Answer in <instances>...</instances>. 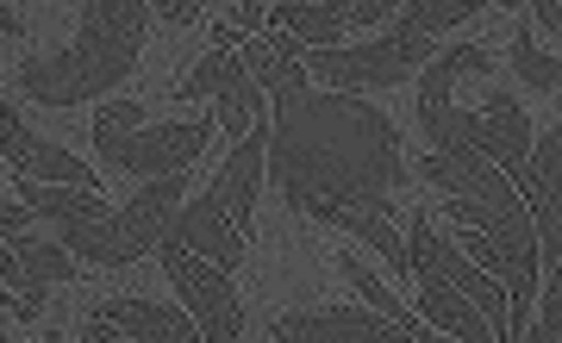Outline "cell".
Returning <instances> with one entry per match:
<instances>
[{
  "label": "cell",
  "mask_w": 562,
  "mask_h": 343,
  "mask_svg": "<svg viewBox=\"0 0 562 343\" xmlns=\"http://www.w3.org/2000/svg\"><path fill=\"white\" fill-rule=\"evenodd\" d=\"M269 106H276V119H269V182L281 187V201L294 206L306 194H325V201H357L394 213V187L406 182V162H401V132L375 106L350 101L338 88L313 94L306 69L281 81Z\"/></svg>",
  "instance_id": "obj_1"
},
{
  "label": "cell",
  "mask_w": 562,
  "mask_h": 343,
  "mask_svg": "<svg viewBox=\"0 0 562 343\" xmlns=\"http://www.w3.org/2000/svg\"><path fill=\"white\" fill-rule=\"evenodd\" d=\"M144 13L150 0H81V32L63 50H32L13 69L20 101L38 106H81L113 94L144 50Z\"/></svg>",
  "instance_id": "obj_2"
},
{
  "label": "cell",
  "mask_w": 562,
  "mask_h": 343,
  "mask_svg": "<svg viewBox=\"0 0 562 343\" xmlns=\"http://www.w3.org/2000/svg\"><path fill=\"white\" fill-rule=\"evenodd\" d=\"M181 201H188V169H181V175H150L120 213H106V219H94V225H69L57 238H63V250L88 268H132L144 250L162 243V231H169V219L181 213Z\"/></svg>",
  "instance_id": "obj_3"
},
{
  "label": "cell",
  "mask_w": 562,
  "mask_h": 343,
  "mask_svg": "<svg viewBox=\"0 0 562 343\" xmlns=\"http://www.w3.org/2000/svg\"><path fill=\"white\" fill-rule=\"evenodd\" d=\"M431 50H438V38H419V32H401L394 25L387 38L357 44V50H344V44H306L301 62H306V76H319L338 94H375V88H394L413 69H425Z\"/></svg>",
  "instance_id": "obj_4"
},
{
  "label": "cell",
  "mask_w": 562,
  "mask_h": 343,
  "mask_svg": "<svg viewBox=\"0 0 562 343\" xmlns=\"http://www.w3.org/2000/svg\"><path fill=\"white\" fill-rule=\"evenodd\" d=\"M94 150H101L106 169H120V175H181V169H194L213 138V119H169V125H132V132H88Z\"/></svg>",
  "instance_id": "obj_5"
},
{
  "label": "cell",
  "mask_w": 562,
  "mask_h": 343,
  "mask_svg": "<svg viewBox=\"0 0 562 343\" xmlns=\"http://www.w3.org/2000/svg\"><path fill=\"white\" fill-rule=\"evenodd\" d=\"M157 256H162V275H169V287H176L181 306H188V312H194V324H201V338L238 343V338H244V300H238V287H232V275H225L220 263L194 256V250L169 243V238L157 243Z\"/></svg>",
  "instance_id": "obj_6"
},
{
  "label": "cell",
  "mask_w": 562,
  "mask_h": 343,
  "mask_svg": "<svg viewBox=\"0 0 562 343\" xmlns=\"http://www.w3.org/2000/svg\"><path fill=\"white\" fill-rule=\"evenodd\" d=\"M88 343H194L201 324L188 306H162V300H138V294H120V300H101L81 324Z\"/></svg>",
  "instance_id": "obj_7"
},
{
  "label": "cell",
  "mask_w": 562,
  "mask_h": 343,
  "mask_svg": "<svg viewBox=\"0 0 562 343\" xmlns=\"http://www.w3.org/2000/svg\"><path fill=\"white\" fill-rule=\"evenodd\" d=\"M406 250H413V275H419V312L431 331H443V338H462V343H494V324H487V312L469 294H462L450 275H443L438 263H431V250L425 243L406 238Z\"/></svg>",
  "instance_id": "obj_8"
},
{
  "label": "cell",
  "mask_w": 562,
  "mask_h": 343,
  "mask_svg": "<svg viewBox=\"0 0 562 343\" xmlns=\"http://www.w3.org/2000/svg\"><path fill=\"white\" fill-rule=\"evenodd\" d=\"M269 338H344V343H406V324L375 312V306H306V312H281Z\"/></svg>",
  "instance_id": "obj_9"
},
{
  "label": "cell",
  "mask_w": 562,
  "mask_h": 343,
  "mask_svg": "<svg viewBox=\"0 0 562 343\" xmlns=\"http://www.w3.org/2000/svg\"><path fill=\"white\" fill-rule=\"evenodd\" d=\"M0 157L13 162L20 175H32V182H76V187H94V169L81 157H69L63 144L38 138L32 125L20 119V106L0 101Z\"/></svg>",
  "instance_id": "obj_10"
},
{
  "label": "cell",
  "mask_w": 562,
  "mask_h": 343,
  "mask_svg": "<svg viewBox=\"0 0 562 343\" xmlns=\"http://www.w3.org/2000/svg\"><path fill=\"white\" fill-rule=\"evenodd\" d=\"M475 119H482V132H475V150H482L487 162H501L506 175L525 187V182H531V138H538V132H531V119H525V106L513 101L506 88H487Z\"/></svg>",
  "instance_id": "obj_11"
},
{
  "label": "cell",
  "mask_w": 562,
  "mask_h": 343,
  "mask_svg": "<svg viewBox=\"0 0 562 343\" xmlns=\"http://www.w3.org/2000/svg\"><path fill=\"white\" fill-rule=\"evenodd\" d=\"M13 243V256H20V294L7 300V312L13 319H38L44 312V294L63 282H76V256L63 250V238H32V231H20V238H7Z\"/></svg>",
  "instance_id": "obj_12"
},
{
  "label": "cell",
  "mask_w": 562,
  "mask_h": 343,
  "mask_svg": "<svg viewBox=\"0 0 562 343\" xmlns=\"http://www.w3.org/2000/svg\"><path fill=\"white\" fill-rule=\"evenodd\" d=\"M413 243H425V250H431V263H438L443 275H450V282H457L462 294H469V300L482 306V312H487V324H494V338L506 343V287H501V275H487V268L475 263V256H469L462 243L450 250V243H443L438 231H431V219H425V213L413 219Z\"/></svg>",
  "instance_id": "obj_13"
},
{
  "label": "cell",
  "mask_w": 562,
  "mask_h": 343,
  "mask_svg": "<svg viewBox=\"0 0 562 343\" xmlns=\"http://www.w3.org/2000/svg\"><path fill=\"white\" fill-rule=\"evenodd\" d=\"M531 219H538V250L562 256V119L531 138Z\"/></svg>",
  "instance_id": "obj_14"
},
{
  "label": "cell",
  "mask_w": 562,
  "mask_h": 343,
  "mask_svg": "<svg viewBox=\"0 0 562 343\" xmlns=\"http://www.w3.org/2000/svg\"><path fill=\"white\" fill-rule=\"evenodd\" d=\"M13 194L32 206V219L57 225V231H69V225H94V219H106V213H113L94 187H76V182H32V175H20V187H13Z\"/></svg>",
  "instance_id": "obj_15"
},
{
  "label": "cell",
  "mask_w": 562,
  "mask_h": 343,
  "mask_svg": "<svg viewBox=\"0 0 562 343\" xmlns=\"http://www.w3.org/2000/svg\"><path fill=\"white\" fill-rule=\"evenodd\" d=\"M269 20L288 25L301 44H344V32H350V0H281Z\"/></svg>",
  "instance_id": "obj_16"
},
{
  "label": "cell",
  "mask_w": 562,
  "mask_h": 343,
  "mask_svg": "<svg viewBox=\"0 0 562 343\" xmlns=\"http://www.w3.org/2000/svg\"><path fill=\"white\" fill-rule=\"evenodd\" d=\"M213 101H220V125L232 138H244V132L269 113V94L250 81V69H244L238 57H225V76H220V88H213Z\"/></svg>",
  "instance_id": "obj_17"
},
{
  "label": "cell",
  "mask_w": 562,
  "mask_h": 343,
  "mask_svg": "<svg viewBox=\"0 0 562 343\" xmlns=\"http://www.w3.org/2000/svg\"><path fill=\"white\" fill-rule=\"evenodd\" d=\"M338 275H344L350 287H357V294H362L369 306H375V312H387V319H401V324H406V338H425V319H413V312H406V306L394 300V294H387V282H382V275H375L369 263H362V256L338 250Z\"/></svg>",
  "instance_id": "obj_18"
},
{
  "label": "cell",
  "mask_w": 562,
  "mask_h": 343,
  "mask_svg": "<svg viewBox=\"0 0 562 343\" xmlns=\"http://www.w3.org/2000/svg\"><path fill=\"white\" fill-rule=\"evenodd\" d=\"M482 0H406L401 7V32H419V38H443L450 25L475 20Z\"/></svg>",
  "instance_id": "obj_19"
},
{
  "label": "cell",
  "mask_w": 562,
  "mask_h": 343,
  "mask_svg": "<svg viewBox=\"0 0 562 343\" xmlns=\"http://www.w3.org/2000/svg\"><path fill=\"white\" fill-rule=\"evenodd\" d=\"M506 50H513V69H519L525 88H538V94H557V88H562V50H557V57H550V50H538V38H531V32H513V44H506Z\"/></svg>",
  "instance_id": "obj_20"
},
{
  "label": "cell",
  "mask_w": 562,
  "mask_h": 343,
  "mask_svg": "<svg viewBox=\"0 0 562 343\" xmlns=\"http://www.w3.org/2000/svg\"><path fill=\"white\" fill-rule=\"evenodd\" d=\"M225 57H232V50H220V44L201 50V62L169 88V101H213V88H220V76H225Z\"/></svg>",
  "instance_id": "obj_21"
},
{
  "label": "cell",
  "mask_w": 562,
  "mask_h": 343,
  "mask_svg": "<svg viewBox=\"0 0 562 343\" xmlns=\"http://www.w3.org/2000/svg\"><path fill=\"white\" fill-rule=\"evenodd\" d=\"M525 338H538V343L562 338V263L550 268V294H538V312H531V331Z\"/></svg>",
  "instance_id": "obj_22"
},
{
  "label": "cell",
  "mask_w": 562,
  "mask_h": 343,
  "mask_svg": "<svg viewBox=\"0 0 562 343\" xmlns=\"http://www.w3.org/2000/svg\"><path fill=\"white\" fill-rule=\"evenodd\" d=\"M132 125H150L144 101H101V113H94V132H132Z\"/></svg>",
  "instance_id": "obj_23"
},
{
  "label": "cell",
  "mask_w": 562,
  "mask_h": 343,
  "mask_svg": "<svg viewBox=\"0 0 562 343\" xmlns=\"http://www.w3.org/2000/svg\"><path fill=\"white\" fill-rule=\"evenodd\" d=\"M406 0H350V25H382V20H394Z\"/></svg>",
  "instance_id": "obj_24"
},
{
  "label": "cell",
  "mask_w": 562,
  "mask_h": 343,
  "mask_svg": "<svg viewBox=\"0 0 562 343\" xmlns=\"http://www.w3.org/2000/svg\"><path fill=\"white\" fill-rule=\"evenodd\" d=\"M157 7V20H169V25H194L206 13V0H150Z\"/></svg>",
  "instance_id": "obj_25"
},
{
  "label": "cell",
  "mask_w": 562,
  "mask_h": 343,
  "mask_svg": "<svg viewBox=\"0 0 562 343\" xmlns=\"http://www.w3.org/2000/svg\"><path fill=\"white\" fill-rule=\"evenodd\" d=\"M20 231H32V206L13 194V201H0V238H20Z\"/></svg>",
  "instance_id": "obj_26"
},
{
  "label": "cell",
  "mask_w": 562,
  "mask_h": 343,
  "mask_svg": "<svg viewBox=\"0 0 562 343\" xmlns=\"http://www.w3.org/2000/svg\"><path fill=\"white\" fill-rule=\"evenodd\" d=\"M262 20H269V7H262V0H244V7H238V32H257Z\"/></svg>",
  "instance_id": "obj_27"
},
{
  "label": "cell",
  "mask_w": 562,
  "mask_h": 343,
  "mask_svg": "<svg viewBox=\"0 0 562 343\" xmlns=\"http://www.w3.org/2000/svg\"><path fill=\"white\" fill-rule=\"evenodd\" d=\"M506 7H538V0H506Z\"/></svg>",
  "instance_id": "obj_28"
}]
</instances>
